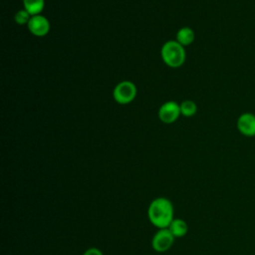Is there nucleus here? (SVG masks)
<instances>
[{"label": "nucleus", "mask_w": 255, "mask_h": 255, "mask_svg": "<svg viewBox=\"0 0 255 255\" xmlns=\"http://www.w3.org/2000/svg\"><path fill=\"white\" fill-rule=\"evenodd\" d=\"M173 215V205L166 197H156L148 205V220L158 229L168 228L169 224L174 219Z\"/></svg>", "instance_id": "f257e3e1"}, {"label": "nucleus", "mask_w": 255, "mask_h": 255, "mask_svg": "<svg viewBox=\"0 0 255 255\" xmlns=\"http://www.w3.org/2000/svg\"><path fill=\"white\" fill-rule=\"evenodd\" d=\"M161 57L167 66L177 68L185 60V51L178 42L168 41L161 48Z\"/></svg>", "instance_id": "f03ea898"}, {"label": "nucleus", "mask_w": 255, "mask_h": 255, "mask_svg": "<svg viewBox=\"0 0 255 255\" xmlns=\"http://www.w3.org/2000/svg\"><path fill=\"white\" fill-rule=\"evenodd\" d=\"M175 237L171 234L168 228L158 229L151 239V247L154 251L162 253L171 248Z\"/></svg>", "instance_id": "7ed1b4c3"}, {"label": "nucleus", "mask_w": 255, "mask_h": 255, "mask_svg": "<svg viewBox=\"0 0 255 255\" xmlns=\"http://www.w3.org/2000/svg\"><path fill=\"white\" fill-rule=\"evenodd\" d=\"M136 95L135 86L128 81L122 82L117 85L114 90V98L119 104L130 103Z\"/></svg>", "instance_id": "20e7f679"}, {"label": "nucleus", "mask_w": 255, "mask_h": 255, "mask_svg": "<svg viewBox=\"0 0 255 255\" xmlns=\"http://www.w3.org/2000/svg\"><path fill=\"white\" fill-rule=\"evenodd\" d=\"M237 128L245 136H255V115L244 113L237 120Z\"/></svg>", "instance_id": "39448f33"}, {"label": "nucleus", "mask_w": 255, "mask_h": 255, "mask_svg": "<svg viewBox=\"0 0 255 255\" xmlns=\"http://www.w3.org/2000/svg\"><path fill=\"white\" fill-rule=\"evenodd\" d=\"M180 113V106H178L175 102H167L160 107L158 117L163 123L171 124L177 120Z\"/></svg>", "instance_id": "423d86ee"}, {"label": "nucleus", "mask_w": 255, "mask_h": 255, "mask_svg": "<svg viewBox=\"0 0 255 255\" xmlns=\"http://www.w3.org/2000/svg\"><path fill=\"white\" fill-rule=\"evenodd\" d=\"M28 28L33 35L42 37L49 32L50 24H49V21L44 16L35 15L31 17L28 23Z\"/></svg>", "instance_id": "0eeeda50"}, {"label": "nucleus", "mask_w": 255, "mask_h": 255, "mask_svg": "<svg viewBox=\"0 0 255 255\" xmlns=\"http://www.w3.org/2000/svg\"><path fill=\"white\" fill-rule=\"evenodd\" d=\"M168 230L175 238L183 237L188 231V225L185 220L181 218H174L168 226Z\"/></svg>", "instance_id": "6e6552de"}, {"label": "nucleus", "mask_w": 255, "mask_h": 255, "mask_svg": "<svg viewBox=\"0 0 255 255\" xmlns=\"http://www.w3.org/2000/svg\"><path fill=\"white\" fill-rule=\"evenodd\" d=\"M176 39L177 42L182 45V46H187L189 44H191L194 40V33L193 31L188 28V27H183L181 28L177 34H176Z\"/></svg>", "instance_id": "1a4fd4ad"}, {"label": "nucleus", "mask_w": 255, "mask_h": 255, "mask_svg": "<svg viewBox=\"0 0 255 255\" xmlns=\"http://www.w3.org/2000/svg\"><path fill=\"white\" fill-rule=\"evenodd\" d=\"M25 10L32 16L39 15L44 8V0H23Z\"/></svg>", "instance_id": "9d476101"}, {"label": "nucleus", "mask_w": 255, "mask_h": 255, "mask_svg": "<svg viewBox=\"0 0 255 255\" xmlns=\"http://www.w3.org/2000/svg\"><path fill=\"white\" fill-rule=\"evenodd\" d=\"M196 105L194 102L192 101H184L181 105H180V112L183 116L185 117H191L196 113Z\"/></svg>", "instance_id": "9b49d317"}, {"label": "nucleus", "mask_w": 255, "mask_h": 255, "mask_svg": "<svg viewBox=\"0 0 255 255\" xmlns=\"http://www.w3.org/2000/svg\"><path fill=\"white\" fill-rule=\"evenodd\" d=\"M30 19H31L30 14L25 9L18 11L15 15V21L20 25H23V24H26V23L28 24Z\"/></svg>", "instance_id": "f8f14e48"}, {"label": "nucleus", "mask_w": 255, "mask_h": 255, "mask_svg": "<svg viewBox=\"0 0 255 255\" xmlns=\"http://www.w3.org/2000/svg\"><path fill=\"white\" fill-rule=\"evenodd\" d=\"M83 255H104L103 251L97 247H91V248H88L84 253Z\"/></svg>", "instance_id": "ddd939ff"}]
</instances>
